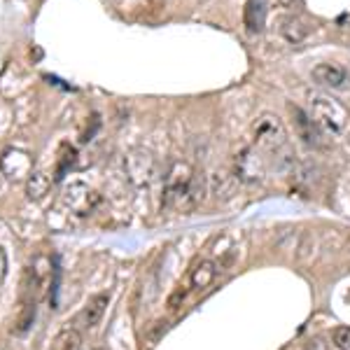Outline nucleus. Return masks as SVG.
Here are the masks:
<instances>
[{
    "mask_svg": "<svg viewBox=\"0 0 350 350\" xmlns=\"http://www.w3.org/2000/svg\"><path fill=\"white\" fill-rule=\"evenodd\" d=\"M203 199V178L187 161H175L163 178V208L189 213Z\"/></svg>",
    "mask_w": 350,
    "mask_h": 350,
    "instance_id": "f257e3e1",
    "label": "nucleus"
},
{
    "mask_svg": "<svg viewBox=\"0 0 350 350\" xmlns=\"http://www.w3.org/2000/svg\"><path fill=\"white\" fill-rule=\"evenodd\" d=\"M290 115H292V126H295L297 138H301V143H306L313 150H325L327 140L325 133L320 131V126L313 122V117L306 110H301L299 105H290Z\"/></svg>",
    "mask_w": 350,
    "mask_h": 350,
    "instance_id": "423d86ee",
    "label": "nucleus"
},
{
    "mask_svg": "<svg viewBox=\"0 0 350 350\" xmlns=\"http://www.w3.org/2000/svg\"><path fill=\"white\" fill-rule=\"evenodd\" d=\"M94 350H103V348H94Z\"/></svg>",
    "mask_w": 350,
    "mask_h": 350,
    "instance_id": "412c9836",
    "label": "nucleus"
},
{
    "mask_svg": "<svg viewBox=\"0 0 350 350\" xmlns=\"http://www.w3.org/2000/svg\"><path fill=\"white\" fill-rule=\"evenodd\" d=\"M267 12H269V0H245L243 8V24L250 36L264 31L267 26Z\"/></svg>",
    "mask_w": 350,
    "mask_h": 350,
    "instance_id": "1a4fd4ad",
    "label": "nucleus"
},
{
    "mask_svg": "<svg viewBox=\"0 0 350 350\" xmlns=\"http://www.w3.org/2000/svg\"><path fill=\"white\" fill-rule=\"evenodd\" d=\"M108 304H110V295H108V292H98V295H94L87 301L82 318H84V325H87L89 329L100 323V318H103V313H105V308H108Z\"/></svg>",
    "mask_w": 350,
    "mask_h": 350,
    "instance_id": "ddd939ff",
    "label": "nucleus"
},
{
    "mask_svg": "<svg viewBox=\"0 0 350 350\" xmlns=\"http://www.w3.org/2000/svg\"><path fill=\"white\" fill-rule=\"evenodd\" d=\"M308 115L313 117V122L320 126V131L325 135H332V138H338V135L346 133L348 122H350L346 105L338 103L336 98H332V96H327V94L310 96Z\"/></svg>",
    "mask_w": 350,
    "mask_h": 350,
    "instance_id": "f03ea898",
    "label": "nucleus"
},
{
    "mask_svg": "<svg viewBox=\"0 0 350 350\" xmlns=\"http://www.w3.org/2000/svg\"><path fill=\"white\" fill-rule=\"evenodd\" d=\"M275 3H278L280 8H292V5H295L297 0H275Z\"/></svg>",
    "mask_w": 350,
    "mask_h": 350,
    "instance_id": "aec40b11",
    "label": "nucleus"
},
{
    "mask_svg": "<svg viewBox=\"0 0 350 350\" xmlns=\"http://www.w3.org/2000/svg\"><path fill=\"white\" fill-rule=\"evenodd\" d=\"M264 175H267V157L262 154V150L255 145H247L243 148L234 159V178L239 183L255 185L262 183Z\"/></svg>",
    "mask_w": 350,
    "mask_h": 350,
    "instance_id": "20e7f679",
    "label": "nucleus"
},
{
    "mask_svg": "<svg viewBox=\"0 0 350 350\" xmlns=\"http://www.w3.org/2000/svg\"><path fill=\"white\" fill-rule=\"evenodd\" d=\"M82 346V336L77 329H61L59 334L54 336L52 348L49 350H80Z\"/></svg>",
    "mask_w": 350,
    "mask_h": 350,
    "instance_id": "2eb2a0df",
    "label": "nucleus"
},
{
    "mask_svg": "<svg viewBox=\"0 0 350 350\" xmlns=\"http://www.w3.org/2000/svg\"><path fill=\"white\" fill-rule=\"evenodd\" d=\"M5 273H8V257H5V252L0 250V283L5 280Z\"/></svg>",
    "mask_w": 350,
    "mask_h": 350,
    "instance_id": "6ab92c4d",
    "label": "nucleus"
},
{
    "mask_svg": "<svg viewBox=\"0 0 350 350\" xmlns=\"http://www.w3.org/2000/svg\"><path fill=\"white\" fill-rule=\"evenodd\" d=\"M313 80L327 89H343L348 84V70L338 64H320L313 68Z\"/></svg>",
    "mask_w": 350,
    "mask_h": 350,
    "instance_id": "9d476101",
    "label": "nucleus"
},
{
    "mask_svg": "<svg viewBox=\"0 0 350 350\" xmlns=\"http://www.w3.org/2000/svg\"><path fill=\"white\" fill-rule=\"evenodd\" d=\"M126 173L135 185H150L157 175V161L148 152H131L126 157Z\"/></svg>",
    "mask_w": 350,
    "mask_h": 350,
    "instance_id": "0eeeda50",
    "label": "nucleus"
},
{
    "mask_svg": "<svg viewBox=\"0 0 350 350\" xmlns=\"http://www.w3.org/2000/svg\"><path fill=\"white\" fill-rule=\"evenodd\" d=\"M72 163H75V148H72V145H68V143H64L59 148V159H56V173H54V178L56 180H64V175L70 171Z\"/></svg>",
    "mask_w": 350,
    "mask_h": 350,
    "instance_id": "dca6fc26",
    "label": "nucleus"
},
{
    "mask_svg": "<svg viewBox=\"0 0 350 350\" xmlns=\"http://www.w3.org/2000/svg\"><path fill=\"white\" fill-rule=\"evenodd\" d=\"M0 173H5L10 180H28V175L33 173L31 154L21 150H8L0 159Z\"/></svg>",
    "mask_w": 350,
    "mask_h": 350,
    "instance_id": "6e6552de",
    "label": "nucleus"
},
{
    "mask_svg": "<svg viewBox=\"0 0 350 350\" xmlns=\"http://www.w3.org/2000/svg\"><path fill=\"white\" fill-rule=\"evenodd\" d=\"M252 145L262 152H278L287 148V131L285 124L280 122L278 115L273 112H262L250 126Z\"/></svg>",
    "mask_w": 350,
    "mask_h": 350,
    "instance_id": "7ed1b4c3",
    "label": "nucleus"
},
{
    "mask_svg": "<svg viewBox=\"0 0 350 350\" xmlns=\"http://www.w3.org/2000/svg\"><path fill=\"white\" fill-rule=\"evenodd\" d=\"M217 264L213 259H199L189 271V285L191 290H206L217 278Z\"/></svg>",
    "mask_w": 350,
    "mask_h": 350,
    "instance_id": "9b49d317",
    "label": "nucleus"
},
{
    "mask_svg": "<svg viewBox=\"0 0 350 350\" xmlns=\"http://www.w3.org/2000/svg\"><path fill=\"white\" fill-rule=\"evenodd\" d=\"M280 36H283L290 44L304 42V40H306V36H308L306 19H304V16H299V14L283 16V19H280Z\"/></svg>",
    "mask_w": 350,
    "mask_h": 350,
    "instance_id": "f8f14e48",
    "label": "nucleus"
},
{
    "mask_svg": "<svg viewBox=\"0 0 350 350\" xmlns=\"http://www.w3.org/2000/svg\"><path fill=\"white\" fill-rule=\"evenodd\" d=\"M49 187H52V178H49L47 173L33 171L31 175H28V180H26V194H28V199H33V201L44 199V194L49 191Z\"/></svg>",
    "mask_w": 350,
    "mask_h": 350,
    "instance_id": "4468645a",
    "label": "nucleus"
},
{
    "mask_svg": "<svg viewBox=\"0 0 350 350\" xmlns=\"http://www.w3.org/2000/svg\"><path fill=\"white\" fill-rule=\"evenodd\" d=\"M332 341H334L336 348L350 350V327H336V329L332 332Z\"/></svg>",
    "mask_w": 350,
    "mask_h": 350,
    "instance_id": "f3484780",
    "label": "nucleus"
},
{
    "mask_svg": "<svg viewBox=\"0 0 350 350\" xmlns=\"http://www.w3.org/2000/svg\"><path fill=\"white\" fill-rule=\"evenodd\" d=\"M187 292H189L187 287H185V290H183V285H180L178 290H175L173 295H171V299H168V308H171V310L180 308V304L185 301V297H187Z\"/></svg>",
    "mask_w": 350,
    "mask_h": 350,
    "instance_id": "a211bd4d",
    "label": "nucleus"
},
{
    "mask_svg": "<svg viewBox=\"0 0 350 350\" xmlns=\"http://www.w3.org/2000/svg\"><path fill=\"white\" fill-rule=\"evenodd\" d=\"M61 201H64V206L70 213H75V215H80V217H87L96 211V206L100 203V196L96 194L89 185L70 183L64 189V194H61Z\"/></svg>",
    "mask_w": 350,
    "mask_h": 350,
    "instance_id": "39448f33",
    "label": "nucleus"
}]
</instances>
